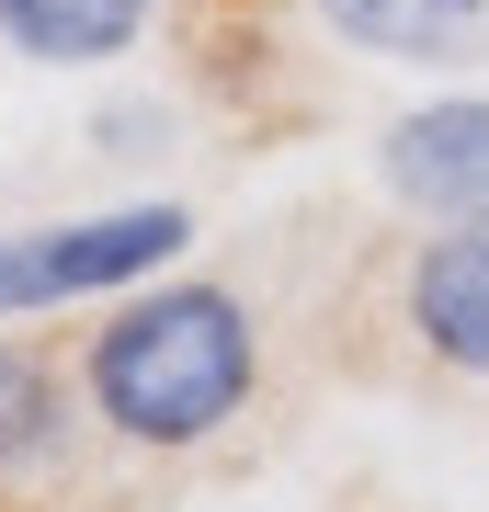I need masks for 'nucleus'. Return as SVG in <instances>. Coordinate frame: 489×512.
Segmentation results:
<instances>
[{
	"instance_id": "f257e3e1",
	"label": "nucleus",
	"mask_w": 489,
	"mask_h": 512,
	"mask_svg": "<svg viewBox=\"0 0 489 512\" xmlns=\"http://www.w3.org/2000/svg\"><path fill=\"white\" fill-rule=\"evenodd\" d=\"M262 387V319L251 296L205 274H148L114 296V319L80 342V410L137 456H194L217 444Z\"/></svg>"
},
{
	"instance_id": "f03ea898",
	"label": "nucleus",
	"mask_w": 489,
	"mask_h": 512,
	"mask_svg": "<svg viewBox=\"0 0 489 512\" xmlns=\"http://www.w3.org/2000/svg\"><path fill=\"white\" fill-rule=\"evenodd\" d=\"M194 217L182 205H103V217H46V228H0V319H46L80 296H126L148 274H171Z\"/></svg>"
},
{
	"instance_id": "7ed1b4c3",
	"label": "nucleus",
	"mask_w": 489,
	"mask_h": 512,
	"mask_svg": "<svg viewBox=\"0 0 489 512\" xmlns=\"http://www.w3.org/2000/svg\"><path fill=\"white\" fill-rule=\"evenodd\" d=\"M376 183L421 228H489V92H433L376 126Z\"/></svg>"
},
{
	"instance_id": "20e7f679",
	"label": "nucleus",
	"mask_w": 489,
	"mask_h": 512,
	"mask_svg": "<svg viewBox=\"0 0 489 512\" xmlns=\"http://www.w3.org/2000/svg\"><path fill=\"white\" fill-rule=\"evenodd\" d=\"M399 308L421 330V353L489 387V228H433L399 274Z\"/></svg>"
},
{
	"instance_id": "39448f33",
	"label": "nucleus",
	"mask_w": 489,
	"mask_h": 512,
	"mask_svg": "<svg viewBox=\"0 0 489 512\" xmlns=\"http://www.w3.org/2000/svg\"><path fill=\"white\" fill-rule=\"evenodd\" d=\"M308 12L387 69H478L489 57V0H308Z\"/></svg>"
},
{
	"instance_id": "423d86ee",
	"label": "nucleus",
	"mask_w": 489,
	"mask_h": 512,
	"mask_svg": "<svg viewBox=\"0 0 489 512\" xmlns=\"http://www.w3.org/2000/svg\"><path fill=\"white\" fill-rule=\"evenodd\" d=\"M148 35V0H0V46L35 69H103Z\"/></svg>"
},
{
	"instance_id": "0eeeda50",
	"label": "nucleus",
	"mask_w": 489,
	"mask_h": 512,
	"mask_svg": "<svg viewBox=\"0 0 489 512\" xmlns=\"http://www.w3.org/2000/svg\"><path fill=\"white\" fill-rule=\"evenodd\" d=\"M69 444V376L35 342H0V478H35Z\"/></svg>"
},
{
	"instance_id": "6e6552de",
	"label": "nucleus",
	"mask_w": 489,
	"mask_h": 512,
	"mask_svg": "<svg viewBox=\"0 0 489 512\" xmlns=\"http://www.w3.org/2000/svg\"><path fill=\"white\" fill-rule=\"evenodd\" d=\"M148 137H171L160 103H114V114H103V160H148Z\"/></svg>"
}]
</instances>
